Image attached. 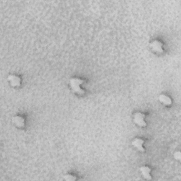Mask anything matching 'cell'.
<instances>
[{
    "label": "cell",
    "mask_w": 181,
    "mask_h": 181,
    "mask_svg": "<svg viewBox=\"0 0 181 181\" xmlns=\"http://www.w3.org/2000/svg\"><path fill=\"white\" fill-rule=\"evenodd\" d=\"M8 81L10 84V85L13 87H16V86H19L21 84V79H20L19 76H18L16 75H11L8 76L7 78Z\"/></svg>",
    "instance_id": "4"
},
{
    "label": "cell",
    "mask_w": 181,
    "mask_h": 181,
    "mask_svg": "<svg viewBox=\"0 0 181 181\" xmlns=\"http://www.w3.org/2000/svg\"><path fill=\"white\" fill-rule=\"evenodd\" d=\"M64 179H65V180H67V181H74V180H76V178L75 176H74V175L67 174V175H65V176H64Z\"/></svg>",
    "instance_id": "9"
},
{
    "label": "cell",
    "mask_w": 181,
    "mask_h": 181,
    "mask_svg": "<svg viewBox=\"0 0 181 181\" xmlns=\"http://www.w3.org/2000/svg\"><path fill=\"white\" fill-rule=\"evenodd\" d=\"M145 118V115L144 113H139V112H137V113H135L134 115V123H136L137 125H139L140 127H146L147 126V122L144 120Z\"/></svg>",
    "instance_id": "2"
},
{
    "label": "cell",
    "mask_w": 181,
    "mask_h": 181,
    "mask_svg": "<svg viewBox=\"0 0 181 181\" xmlns=\"http://www.w3.org/2000/svg\"><path fill=\"white\" fill-rule=\"evenodd\" d=\"M12 121L14 122V124L18 127H24L25 124V120L21 116H15L13 118Z\"/></svg>",
    "instance_id": "7"
},
{
    "label": "cell",
    "mask_w": 181,
    "mask_h": 181,
    "mask_svg": "<svg viewBox=\"0 0 181 181\" xmlns=\"http://www.w3.org/2000/svg\"><path fill=\"white\" fill-rule=\"evenodd\" d=\"M83 83H84V81L79 78H72L70 81V86L73 90V91L77 93H84V91L83 89H81L80 87L81 85Z\"/></svg>",
    "instance_id": "1"
},
{
    "label": "cell",
    "mask_w": 181,
    "mask_h": 181,
    "mask_svg": "<svg viewBox=\"0 0 181 181\" xmlns=\"http://www.w3.org/2000/svg\"><path fill=\"white\" fill-rule=\"evenodd\" d=\"M150 48L152 50L155 52L158 53H162L164 52V49H163V43L160 42L159 40H154V41L150 43Z\"/></svg>",
    "instance_id": "3"
},
{
    "label": "cell",
    "mask_w": 181,
    "mask_h": 181,
    "mask_svg": "<svg viewBox=\"0 0 181 181\" xmlns=\"http://www.w3.org/2000/svg\"><path fill=\"white\" fill-rule=\"evenodd\" d=\"M174 158L176 160L180 161V158H181L180 152H175V154H174Z\"/></svg>",
    "instance_id": "10"
},
{
    "label": "cell",
    "mask_w": 181,
    "mask_h": 181,
    "mask_svg": "<svg viewBox=\"0 0 181 181\" xmlns=\"http://www.w3.org/2000/svg\"><path fill=\"white\" fill-rule=\"evenodd\" d=\"M159 101L165 106H170L172 104L171 98L164 94H161L159 96Z\"/></svg>",
    "instance_id": "8"
},
{
    "label": "cell",
    "mask_w": 181,
    "mask_h": 181,
    "mask_svg": "<svg viewBox=\"0 0 181 181\" xmlns=\"http://www.w3.org/2000/svg\"><path fill=\"white\" fill-rule=\"evenodd\" d=\"M144 143V141L143 139H139V138H136L134 139L133 141L132 142V144L134 147L136 148L139 150V152H145V149L143 147V144Z\"/></svg>",
    "instance_id": "5"
},
{
    "label": "cell",
    "mask_w": 181,
    "mask_h": 181,
    "mask_svg": "<svg viewBox=\"0 0 181 181\" xmlns=\"http://www.w3.org/2000/svg\"><path fill=\"white\" fill-rule=\"evenodd\" d=\"M151 170V169L148 166H142L140 168V171H141L142 175L146 180H152V176L150 175Z\"/></svg>",
    "instance_id": "6"
}]
</instances>
